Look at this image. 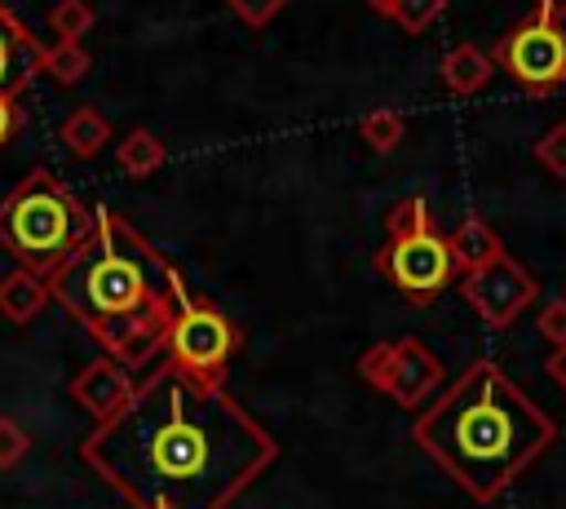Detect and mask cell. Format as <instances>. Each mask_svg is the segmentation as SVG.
I'll return each mask as SVG.
<instances>
[{
	"label": "cell",
	"instance_id": "ffe728a7",
	"mask_svg": "<svg viewBox=\"0 0 566 509\" xmlns=\"http://www.w3.org/2000/svg\"><path fill=\"white\" fill-rule=\"evenodd\" d=\"M49 22H53V35L57 40H84V31L93 27V4L88 0H57L49 9Z\"/></svg>",
	"mask_w": 566,
	"mask_h": 509
},
{
	"label": "cell",
	"instance_id": "484cf974",
	"mask_svg": "<svg viewBox=\"0 0 566 509\" xmlns=\"http://www.w3.org/2000/svg\"><path fill=\"white\" fill-rule=\"evenodd\" d=\"M544 372L553 376V385H557V389H566V345H553V350H548Z\"/></svg>",
	"mask_w": 566,
	"mask_h": 509
},
{
	"label": "cell",
	"instance_id": "7a4b0ae2",
	"mask_svg": "<svg viewBox=\"0 0 566 509\" xmlns=\"http://www.w3.org/2000/svg\"><path fill=\"white\" fill-rule=\"evenodd\" d=\"M186 292L181 270L111 208H93L88 239L49 279V297L128 372L164 350Z\"/></svg>",
	"mask_w": 566,
	"mask_h": 509
},
{
	"label": "cell",
	"instance_id": "ba28073f",
	"mask_svg": "<svg viewBox=\"0 0 566 509\" xmlns=\"http://www.w3.org/2000/svg\"><path fill=\"white\" fill-rule=\"evenodd\" d=\"M491 62L531 97H544L548 89L562 84L566 66V31L562 22H548L544 13H531L513 31H504L491 49Z\"/></svg>",
	"mask_w": 566,
	"mask_h": 509
},
{
	"label": "cell",
	"instance_id": "9c48e42d",
	"mask_svg": "<svg viewBox=\"0 0 566 509\" xmlns=\"http://www.w3.org/2000/svg\"><path fill=\"white\" fill-rule=\"evenodd\" d=\"M460 297H464V305H469L486 328L500 332V328L517 323V314H522L526 305H535L539 283H535V274H531L522 261H513L509 252H500L495 261H486V266L460 274Z\"/></svg>",
	"mask_w": 566,
	"mask_h": 509
},
{
	"label": "cell",
	"instance_id": "8992f818",
	"mask_svg": "<svg viewBox=\"0 0 566 509\" xmlns=\"http://www.w3.org/2000/svg\"><path fill=\"white\" fill-rule=\"evenodd\" d=\"M239 341L243 336H239L234 319L212 297L186 292L181 310L172 314V323L164 332V354H168L164 363H177V367H186L190 376H203V381H221Z\"/></svg>",
	"mask_w": 566,
	"mask_h": 509
},
{
	"label": "cell",
	"instance_id": "cb8c5ba5",
	"mask_svg": "<svg viewBox=\"0 0 566 509\" xmlns=\"http://www.w3.org/2000/svg\"><path fill=\"white\" fill-rule=\"evenodd\" d=\"M230 4V13L239 18V22H248L252 31H261L270 18H279L283 9H287V0H226Z\"/></svg>",
	"mask_w": 566,
	"mask_h": 509
},
{
	"label": "cell",
	"instance_id": "4fadbf2b",
	"mask_svg": "<svg viewBox=\"0 0 566 509\" xmlns=\"http://www.w3.org/2000/svg\"><path fill=\"white\" fill-rule=\"evenodd\" d=\"M447 243H451V261H455L460 274H469V270H478V266H486V261H495V257L504 252L500 235H495L478 212H469V217L447 235Z\"/></svg>",
	"mask_w": 566,
	"mask_h": 509
},
{
	"label": "cell",
	"instance_id": "2e32d148",
	"mask_svg": "<svg viewBox=\"0 0 566 509\" xmlns=\"http://www.w3.org/2000/svg\"><path fill=\"white\" fill-rule=\"evenodd\" d=\"M164 159H168V150H164V142H159L150 128H133V133L115 146V164H119L128 177H150V173H159Z\"/></svg>",
	"mask_w": 566,
	"mask_h": 509
},
{
	"label": "cell",
	"instance_id": "7402d4cb",
	"mask_svg": "<svg viewBox=\"0 0 566 509\" xmlns=\"http://www.w3.org/2000/svg\"><path fill=\"white\" fill-rule=\"evenodd\" d=\"M31 451V438L27 429L13 420V416H0V469H13L22 456Z\"/></svg>",
	"mask_w": 566,
	"mask_h": 509
},
{
	"label": "cell",
	"instance_id": "30bf717a",
	"mask_svg": "<svg viewBox=\"0 0 566 509\" xmlns=\"http://www.w3.org/2000/svg\"><path fill=\"white\" fill-rule=\"evenodd\" d=\"M133 389H137V376L124 367V363H115V359H93V363H84L80 367V376H71V398L93 416V420H111L128 398H133Z\"/></svg>",
	"mask_w": 566,
	"mask_h": 509
},
{
	"label": "cell",
	"instance_id": "e0dca14e",
	"mask_svg": "<svg viewBox=\"0 0 566 509\" xmlns=\"http://www.w3.org/2000/svg\"><path fill=\"white\" fill-rule=\"evenodd\" d=\"M380 18L398 22L407 35H424L442 13H447V0H367Z\"/></svg>",
	"mask_w": 566,
	"mask_h": 509
},
{
	"label": "cell",
	"instance_id": "ac0fdd59",
	"mask_svg": "<svg viewBox=\"0 0 566 509\" xmlns=\"http://www.w3.org/2000/svg\"><path fill=\"white\" fill-rule=\"evenodd\" d=\"M88 66H93V58H88L84 44H75V40H53V44H44V62H40V71L53 75L57 84H75V80H84Z\"/></svg>",
	"mask_w": 566,
	"mask_h": 509
},
{
	"label": "cell",
	"instance_id": "5bb4252c",
	"mask_svg": "<svg viewBox=\"0 0 566 509\" xmlns=\"http://www.w3.org/2000/svg\"><path fill=\"white\" fill-rule=\"evenodd\" d=\"M53 297H49V279H40V274H31V270H9L4 279H0V314L9 319V323H31L44 305H49Z\"/></svg>",
	"mask_w": 566,
	"mask_h": 509
},
{
	"label": "cell",
	"instance_id": "603a6c76",
	"mask_svg": "<svg viewBox=\"0 0 566 509\" xmlns=\"http://www.w3.org/2000/svg\"><path fill=\"white\" fill-rule=\"evenodd\" d=\"M535 332H539L548 345H566V297H553L548 305H539Z\"/></svg>",
	"mask_w": 566,
	"mask_h": 509
},
{
	"label": "cell",
	"instance_id": "52a82bcc",
	"mask_svg": "<svg viewBox=\"0 0 566 509\" xmlns=\"http://www.w3.org/2000/svg\"><path fill=\"white\" fill-rule=\"evenodd\" d=\"M358 376L389 394L402 412H424L429 398L442 389V359L416 341V336H398V341H376L358 354Z\"/></svg>",
	"mask_w": 566,
	"mask_h": 509
},
{
	"label": "cell",
	"instance_id": "5b68a950",
	"mask_svg": "<svg viewBox=\"0 0 566 509\" xmlns=\"http://www.w3.org/2000/svg\"><path fill=\"white\" fill-rule=\"evenodd\" d=\"M371 266L416 305L433 301L460 274L451 261V243L438 230L424 195H407L385 212V243L376 248Z\"/></svg>",
	"mask_w": 566,
	"mask_h": 509
},
{
	"label": "cell",
	"instance_id": "4316f807",
	"mask_svg": "<svg viewBox=\"0 0 566 509\" xmlns=\"http://www.w3.org/2000/svg\"><path fill=\"white\" fill-rule=\"evenodd\" d=\"M535 4H539L535 13H544L548 22H562L566 18V0H535Z\"/></svg>",
	"mask_w": 566,
	"mask_h": 509
},
{
	"label": "cell",
	"instance_id": "6da1fadb",
	"mask_svg": "<svg viewBox=\"0 0 566 509\" xmlns=\"http://www.w3.org/2000/svg\"><path fill=\"white\" fill-rule=\"evenodd\" d=\"M80 456L133 509H230L274 465L279 443L221 381L159 363L93 425Z\"/></svg>",
	"mask_w": 566,
	"mask_h": 509
},
{
	"label": "cell",
	"instance_id": "d6986e66",
	"mask_svg": "<svg viewBox=\"0 0 566 509\" xmlns=\"http://www.w3.org/2000/svg\"><path fill=\"white\" fill-rule=\"evenodd\" d=\"M358 133H363V142H367L371 150H394V146L407 137V120H402V111H394V106H376V111H367V115L358 120Z\"/></svg>",
	"mask_w": 566,
	"mask_h": 509
},
{
	"label": "cell",
	"instance_id": "8fae6325",
	"mask_svg": "<svg viewBox=\"0 0 566 509\" xmlns=\"http://www.w3.org/2000/svg\"><path fill=\"white\" fill-rule=\"evenodd\" d=\"M40 62H44V44L27 31V22L0 0V93L4 97H18L35 75H40Z\"/></svg>",
	"mask_w": 566,
	"mask_h": 509
},
{
	"label": "cell",
	"instance_id": "7c38bea8",
	"mask_svg": "<svg viewBox=\"0 0 566 509\" xmlns=\"http://www.w3.org/2000/svg\"><path fill=\"white\" fill-rule=\"evenodd\" d=\"M491 71H495V62H491V53L478 49V44H455V49L442 58V66H438L442 89H447L451 97H473V93H482L486 80H491Z\"/></svg>",
	"mask_w": 566,
	"mask_h": 509
},
{
	"label": "cell",
	"instance_id": "44dd1931",
	"mask_svg": "<svg viewBox=\"0 0 566 509\" xmlns=\"http://www.w3.org/2000/svg\"><path fill=\"white\" fill-rule=\"evenodd\" d=\"M535 159L544 164V173L566 177V120H557V124L535 142Z\"/></svg>",
	"mask_w": 566,
	"mask_h": 509
},
{
	"label": "cell",
	"instance_id": "d4e9b609",
	"mask_svg": "<svg viewBox=\"0 0 566 509\" xmlns=\"http://www.w3.org/2000/svg\"><path fill=\"white\" fill-rule=\"evenodd\" d=\"M18 124H22V115H18V97H4V93H0V150L13 142Z\"/></svg>",
	"mask_w": 566,
	"mask_h": 509
},
{
	"label": "cell",
	"instance_id": "9a60e30c",
	"mask_svg": "<svg viewBox=\"0 0 566 509\" xmlns=\"http://www.w3.org/2000/svg\"><path fill=\"white\" fill-rule=\"evenodd\" d=\"M111 120L97 111V106H75L66 120H62V128H57V137H62V146L71 150V155H97L106 142H111Z\"/></svg>",
	"mask_w": 566,
	"mask_h": 509
},
{
	"label": "cell",
	"instance_id": "277c9868",
	"mask_svg": "<svg viewBox=\"0 0 566 509\" xmlns=\"http://www.w3.org/2000/svg\"><path fill=\"white\" fill-rule=\"evenodd\" d=\"M93 208L53 173L35 168L27 173L4 199H0V248L18 257L22 270L53 279L71 252L88 239Z\"/></svg>",
	"mask_w": 566,
	"mask_h": 509
},
{
	"label": "cell",
	"instance_id": "83f0119b",
	"mask_svg": "<svg viewBox=\"0 0 566 509\" xmlns=\"http://www.w3.org/2000/svg\"><path fill=\"white\" fill-rule=\"evenodd\" d=\"M557 89H566V66H562V84H557Z\"/></svg>",
	"mask_w": 566,
	"mask_h": 509
},
{
	"label": "cell",
	"instance_id": "3957f363",
	"mask_svg": "<svg viewBox=\"0 0 566 509\" xmlns=\"http://www.w3.org/2000/svg\"><path fill=\"white\" fill-rule=\"evenodd\" d=\"M411 438L469 500L491 505L553 447L557 420L495 359H473L416 412Z\"/></svg>",
	"mask_w": 566,
	"mask_h": 509
}]
</instances>
